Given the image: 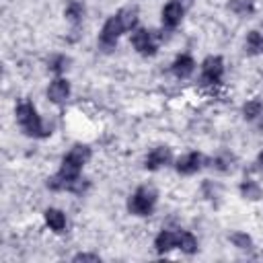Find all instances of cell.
Returning a JSON list of instances; mask_svg holds the SVG:
<instances>
[{
    "label": "cell",
    "mask_w": 263,
    "mask_h": 263,
    "mask_svg": "<svg viewBox=\"0 0 263 263\" xmlns=\"http://www.w3.org/2000/svg\"><path fill=\"white\" fill-rule=\"evenodd\" d=\"M16 121H18V125L23 127V132L27 136L45 138L47 134H51L45 127V123L41 121V117L37 115V109L33 107V103H29V101H21L16 105Z\"/></svg>",
    "instance_id": "cell-1"
},
{
    "label": "cell",
    "mask_w": 263,
    "mask_h": 263,
    "mask_svg": "<svg viewBox=\"0 0 263 263\" xmlns=\"http://www.w3.org/2000/svg\"><path fill=\"white\" fill-rule=\"evenodd\" d=\"M156 203V191L152 187H138L127 201V210L136 216H150Z\"/></svg>",
    "instance_id": "cell-2"
},
{
    "label": "cell",
    "mask_w": 263,
    "mask_h": 263,
    "mask_svg": "<svg viewBox=\"0 0 263 263\" xmlns=\"http://www.w3.org/2000/svg\"><path fill=\"white\" fill-rule=\"evenodd\" d=\"M121 33H125V31H123V27H121L117 14L109 16V18L105 21L103 29H101V35H99V43H101V47H103V49H111V47H115V43H117V39H119Z\"/></svg>",
    "instance_id": "cell-3"
},
{
    "label": "cell",
    "mask_w": 263,
    "mask_h": 263,
    "mask_svg": "<svg viewBox=\"0 0 263 263\" xmlns=\"http://www.w3.org/2000/svg\"><path fill=\"white\" fill-rule=\"evenodd\" d=\"M224 74V62L218 55H210L201 64V82L203 84H220Z\"/></svg>",
    "instance_id": "cell-4"
},
{
    "label": "cell",
    "mask_w": 263,
    "mask_h": 263,
    "mask_svg": "<svg viewBox=\"0 0 263 263\" xmlns=\"http://www.w3.org/2000/svg\"><path fill=\"white\" fill-rule=\"evenodd\" d=\"M132 45L142 55H154L156 53V35L148 29H136L132 33Z\"/></svg>",
    "instance_id": "cell-5"
},
{
    "label": "cell",
    "mask_w": 263,
    "mask_h": 263,
    "mask_svg": "<svg viewBox=\"0 0 263 263\" xmlns=\"http://www.w3.org/2000/svg\"><path fill=\"white\" fill-rule=\"evenodd\" d=\"M183 14H185V6H183L181 2H177V0H171V2L162 8V25H164L166 29H175V27L181 23Z\"/></svg>",
    "instance_id": "cell-6"
},
{
    "label": "cell",
    "mask_w": 263,
    "mask_h": 263,
    "mask_svg": "<svg viewBox=\"0 0 263 263\" xmlns=\"http://www.w3.org/2000/svg\"><path fill=\"white\" fill-rule=\"evenodd\" d=\"M171 158H173V154H171V148H166V146H158V148H154L148 156H146V168L148 171H156V168H160V166H166L168 162H171Z\"/></svg>",
    "instance_id": "cell-7"
},
{
    "label": "cell",
    "mask_w": 263,
    "mask_h": 263,
    "mask_svg": "<svg viewBox=\"0 0 263 263\" xmlns=\"http://www.w3.org/2000/svg\"><path fill=\"white\" fill-rule=\"evenodd\" d=\"M201 162H203V158H201L199 152H187L177 160L175 166H177V171L181 175H193V173H197L201 168Z\"/></svg>",
    "instance_id": "cell-8"
},
{
    "label": "cell",
    "mask_w": 263,
    "mask_h": 263,
    "mask_svg": "<svg viewBox=\"0 0 263 263\" xmlns=\"http://www.w3.org/2000/svg\"><path fill=\"white\" fill-rule=\"evenodd\" d=\"M47 97H49V101L55 103V105L66 103L68 97H70V84H68V80L55 78V80L49 84V88H47Z\"/></svg>",
    "instance_id": "cell-9"
},
{
    "label": "cell",
    "mask_w": 263,
    "mask_h": 263,
    "mask_svg": "<svg viewBox=\"0 0 263 263\" xmlns=\"http://www.w3.org/2000/svg\"><path fill=\"white\" fill-rule=\"evenodd\" d=\"M193 70H195V62H193V58L187 55V53L179 55V58L173 62V74H175L177 78H189V76L193 74Z\"/></svg>",
    "instance_id": "cell-10"
},
{
    "label": "cell",
    "mask_w": 263,
    "mask_h": 263,
    "mask_svg": "<svg viewBox=\"0 0 263 263\" xmlns=\"http://www.w3.org/2000/svg\"><path fill=\"white\" fill-rule=\"evenodd\" d=\"M154 249L158 253H168L171 249H177V232H171V230L158 232V236L154 238Z\"/></svg>",
    "instance_id": "cell-11"
},
{
    "label": "cell",
    "mask_w": 263,
    "mask_h": 263,
    "mask_svg": "<svg viewBox=\"0 0 263 263\" xmlns=\"http://www.w3.org/2000/svg\"><path fill=\"white\" fill-rule=\"evenodd\" d=\"M117 18H119L123 31H132L138 25V8L136 6H123L117 10Z\"/></svg>",
    "instance_id": "cell-12"
},
{
    "label": "cell",
    "mask_w": 263,
    "mask_h": 263,
    "mask_svg": "<svg viewBox=\"0 0 263 263\" xmlns=\"http://www.w3.org/2000/svg\"><path fill=\"white\" fill-rule=\"evenodd\" d=\"M45 224L53 232H64V228H66V216H64V212L62 210H55V208L45 210Z\"/></svg>",
    "instance_id": "cell-13"
},
{
    "label": "cell",
    "mask_w": 263,
    "mask_h": 263,
    "mask_svg": "<svg viewBox=\"0 0 263 263\" xmlns=\"http://www.w3.org/2000/svg\"><path fill=\"white\" fill-rule=\"evenodd\" d=\"M64 158H68L70 162H74V164H78V166H84V164L88 162V158H90V148L84 146V144H76V146L70 148V152H68Z\"/></svg>",
    "instance_id": "cell-14"
},
{
    "label": "cell",
    "mask_w": 263,
    "mask_h": 263,
    "mask_svg": "<svg viewBox=\"0 0 263 263\" xmlns=\"http://www.w3.org/2000/svg\"><path fill=\"white\" fill-rule=\"evenodd\" d=\"M177 249H181L183 253L191 255V253L197 251V238L191 232L181 230V232H177Z\"/></svg>",
    "instance_id": "cell-15"
},
{
    "label": "cell",
    "mask_w": 263,
    "mask_h": 263,
    "mask_svg": "<svg viewBox=\"0 0 263 263\" xmlns=\"http://www.w3.org/2000/svg\"><path fill=\"white\" fill-rule=\"evenodd\" d=\"M245 47H247V53H249V55H259V53H263V35H261L259 31H251V33L247 35Z\"/></svg>",
    "instance_id": "cell-16"
},
{
    "label": "cell",
    "mask_w": 263,
    "mask_h": 263,
    "mask_svg": "<svg viewBox=\"0 0 263 263\" xmlns=\"http://www.w3.org/2000/svg\"><path fill=\"white\" fill-rule=\"evenodd\" d=\"M228 8L238 16H249L255 10V0H230Z\"/></svg>",
    "instance_id": "cell-17"
},
{
    "label": "cell",
    "mask_w": 263,
    "mask_h": 263,
    "mask_svg": "<svg viewBox=\"0 0 263 263\" xmlns=\"http://www.w3.org/2000/svg\"><path fill=\"white\" fill-rule=\"evenodd\" d=\"M82 14H84V6L78 0H70L68 6H66V10H64V16L70 23H80L82 21Z\"/></svg>",
    "instance_id": "cell-18"
},
{
    "label": "cell",
    "mask_w": 263,
    "mask_h": 263,
    "mask_svg": "<svg viewBox=\"0 0 263 263\" xmlns=\"http://www.w3.org/2000/svg\"><path fill=\"white\" fill-rule=\"evenodd\" d=\"M242 113H245V117H247L249 121H253V119H257V117L263 113V103H261L259 99H251V101L245 103Z\"/></svg>",
    "instance_id": "cell-19"
},
{
    "label": "cell",
    "mask_w": 263,
    "mask_h": 263,
    "mask_svg": "<svg viewBox=\"0 0 263 263\" xmlns=\"http://www.w3.org/2000/svg\"><path fill=\"white\" fill-rule=\"evenodd\" d=\"M240 193H242V197H247V199H259V197H261V187H259L255 181L247 179V181L240 185Z\"/></svg>",
    "instance_id": "cell-20"
},
{
    "label": "cell",
    "mask_w": 263,
    "mask_h": 263,
    "mask_svg": "<svg viewBox=\"0 0 263 263\" xmlns=\"http://www.w3.org/2000/svg\"><path fill=\"white\" fill-rule=\"evenodd\" d=\"M230 240H232V245H234L236 249H240V251H251V249H253V240H251V236H249L247 232H234V234L230 236Z\"/></svg>",
    "instance_id": "cell-21"
},
{
    "label": "cell",
    "mask_w": 263,
    "mask_h": 263,
    "mask_svg": "<svg viewBox=\"0 0 263 263\" xmlns=\"http://www.w3.org/2000/svg\"><path fill=\"white\" fill-rule=\"evenodd\" d=\"M214 162H216V168H218V171H230V168H232V156H228V154L218 156Z\"/></svg>",
    "instance_id": "cell-22"
},
{
    "label": "cell",
    "mask_w": 263,
    "mask_h": 263,
    "mask_svg": "<svg viewBox=\"0 0 263 263\" xmlns=\"http://www.w3.org/2000/svg\"><path fill=\"white\" fill-rule=\"evenodd\" d=\"M66 64H68V58L58 55V58H53V60H51L49 70H53V72H64V70H66Z\"/></svg>",
    "instance_id": "cell-23"
},
{
    "label": "cell",
    "mask_w": 263,
    "mask_h": 263,
    "mask_svg": "<svg viewBox=\"0 0 263 263\" xmlns=\"http://www.w3.org/2000/svg\"><path fill=\"white\" fill-rule=\"evenodd\" d=\"M74 261H101V257L99 255H90V253H78L76 257H74Z\"/></svg>",
    "instance_id": "cell-24"
},
{
    "label": "cell",
    "mask_w": 263,
    "mask_h": 263,
    "mask_svg": "<svg viewBox=\"0 0 263 263\" xmlns=\"http://www.w3.org/2000/svg\"><path fill=\"white\" fill-rule=\"evenodd\" d=\"M177 2H181L185 8H189V4H191V0H177Z\"/></svg>",
    "instance_id": "cell-25"
},
{
    "label": "cell",
    "mask_w": 263,
    "mask_h": 263,
    "mask_svg": "<svg viewBox=\"0 0 263 263\" xmlns=\"http://www.w3.org/2000/svg\"><path fill=\"white\" fill-rule=\"evenodd\" d=\"M257 162H259V166L263 168V150H261V154H259V158H257Z\"/></svg>",
    "instance_id": "cell-26"
}]
</instances>
